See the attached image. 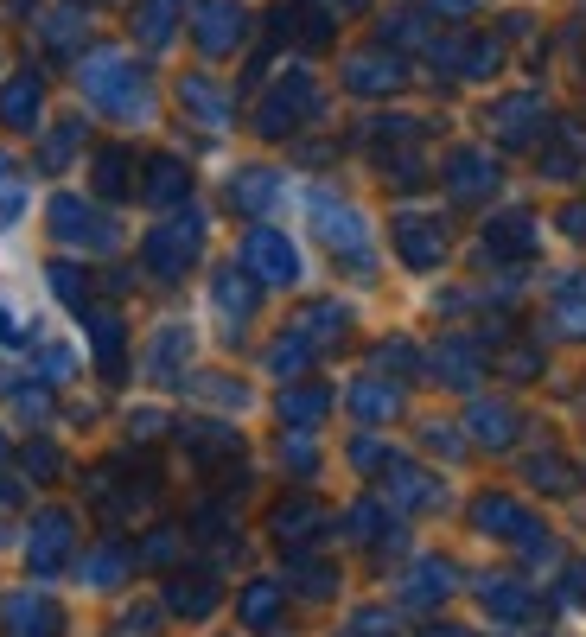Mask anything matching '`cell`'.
<instances>
[{"instance_id":"6da1fadb","label":"cell","mask_w":586,"mask_h":637,"mask_svg":"<svg viewBox=\"0 0 586 637\" xmlns=\"http://www.w3.org/2000/svg\"><path fill=\"white\" fill-rule=\"evenodd\" d=\"M249 262H262L268 281H293V249L281 243V236H268V230L249 236Z\"/></svg>"}]
</instances>
